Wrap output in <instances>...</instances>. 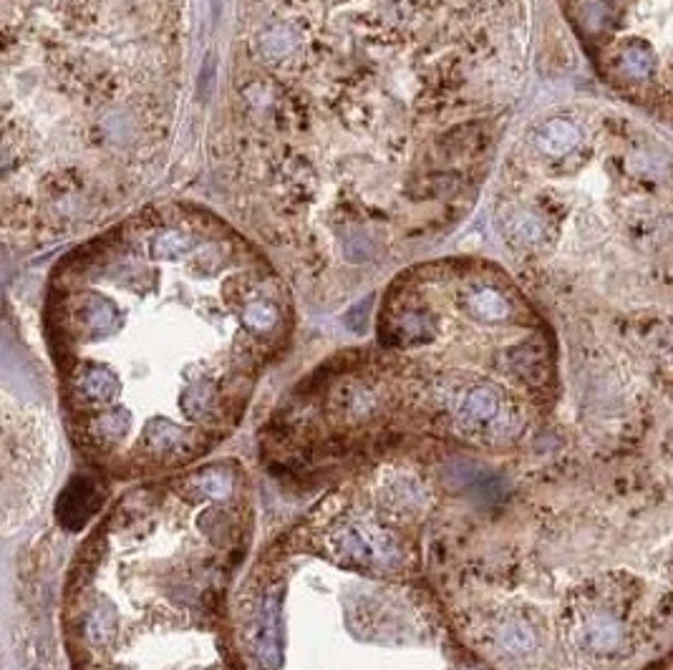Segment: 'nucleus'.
Segmentation results:
<instances>
[{"instance_id":"obj_1","label":"nucleus","mask_w":673,"mask_h":670,"mask_svg":"<svg viewBox=\"0 0 673 670\" xmlns=\"http://www.w3.org/2000/svg\"><path fill=\"white\" fill-rule=\"evenodd\" d=\"M535 0H237L212 161L295 282L341 298L475 212L525 96Z\"/></svg>"},{"instance_id":"obj_3","label":"nucleus","mask_w":673,"mask_h":670,"mask_svg":"<svg viewBox=\"0 0 673 670\" xmlns=\"http://www.w3.org/2000/svg\"><path fill=\"white\" fill-rule=\"evenodd\" d=\"M192 0H3L0 225L15 252L109 227L160 179Z\"/></svg>"},{"instance_id":"obj_4","label":"nucleus","mask_w":673,"mask_h":670,"mask_svg":"<svg viewBox=\"0 0 673 670\" xmlns=\"http://www.w3.org/2000/svg\"><path fill=\"white\" fill-rule=\"evenodd\" d=\"M611 101L673 132V0H555Z\"/></svg>"},{"instance_id":"obj_2","label":"nucleus","mask_w":673,"mask_h":670,"mask_svg":"<svg viewBox=\"0 0 673 670\" xmlns=\"http://www.w3.org/2000/svg\"><path fill=\"white\" fill-rule=\"evenodd\" d=\"M290 326L281 265L189 202L134 209L78 244L46 300L69 418L116 466L195 459L240 418Z\"/></svg>"}]
</instances>
